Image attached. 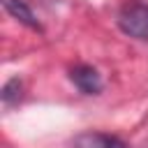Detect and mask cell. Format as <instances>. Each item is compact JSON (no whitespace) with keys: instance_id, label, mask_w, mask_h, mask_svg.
Instances as JSON below:
<instances>
[{"instance_id":"obj_3","label":"cell","mask_w":148,"mask_h":148,"mask_svg":"<svg viewBox=\"0 0 148 148\" xmlns=\"http://www.w3.org/2000/svg\"><path fill=\"white\" fill-rule=\"evenodd\" d=\"M72 148H130L123 139L106 132H83L72 141Z\"/></svg>"},{"instance_id":"obj_1","label":"cell","mask_w":148,"mask_h":148,"mask_svg":"<svg viewBox=\"0 0 148 148\" xmlns=\"http://www.w3.org/2000/svg\"><path fill=\"white\" fill-rule=\"evenodd\" d=\"M118 25L125 35L148 42V2L143 0H130L118 12Z\"/></svg>"},{"instance_id":"obj_2","label":"cell","mask_w":148,"mask_h":148,"mask_svg":"<svg viewBox=\"0 0 148 148\" xmlns=\"http://www.w3.org/2000/svg\"><path fill=\"white\" fill-rule=\"evenodd\" d=\"M69 79L74 81V86L86 92V95H97L102 90V76L95 67L90 65H76L72 72H69Z\"/></svg>"},{"instance_id":"obj_4","label":"cell","mask_w":148,"mask_h":148,"mask_svg":"<svg viewBox=\"0 0 148 148\" xmlns=\"http://www.w3.org/2000/svg\"><path fill=\"white\" fill-rule=\"evenodd\" d=\"M2 7H5L16 21H21L23 25H28V28H32V30H42L37 16L32 14V9H30L23 0H2Z\"/></svg>"}]
</instances>
